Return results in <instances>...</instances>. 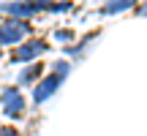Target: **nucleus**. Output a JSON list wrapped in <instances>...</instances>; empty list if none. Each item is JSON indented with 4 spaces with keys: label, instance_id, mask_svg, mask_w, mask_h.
<instances>
[{
    "label": "nucleus",
    "instance_id": "f257e3e1",
    "mask_svg": "<svg viewBox=\"0 0 147 136\" xmlns=\"http://www.w3.org/2000/svg\"><path fill=\"white\" fill-rule=\"evenodd\" d=\"M25 33H27V25H25V22L8 19L3 27H0V44H14V41H19Z\"/></svg>",
    "mask_w": 147,
    "mask_h": 136
},
{
    "label": "nucleus",
    "instance_id": "f03ea898",
    "mask_svg": "<svg viewBox=\"0 0 147 136\" xmlns=\"http://www.w3.org/2000/svg\"><path fill=\"white\" fill-rule=\"evenodd\" d=\"M60 82H63V73H52L49 79H44V82L38 84L36 90H33V101H36V104H41V101H47L49 95H52L55 90L60 87Z\"/></svg>",
    "mask_w": 147,
    "mask_h": 136
},
{
    "label": "nucleus",
    "instance_id": "7ed1b4c3",
    "mask_svg": "<svg viewBox=\"0 0 147 136\" xmlns=\"http://www.w3.org/2000/svg\"><path fill=\"white\" fill-rule=\"evenodd\" d=\"M44 49H47V44H41V41H30V44H25V46L14 49L11 60H16V63H25V60H33L36 55H41Z\"/></svg>",
    "mask_w": 147,
    "mask_h": 136
},
{
    "label": "nucleus",
    "instance_id": "20e7f679",
    "mask_svg": "<svg viewBox=\"0 0 147 136\" xmlns=\"http://www.w3.org/2000/svg\"><path fill=\"white\" fill-rule=\"evenodd\" d=\"M3 104H5V114H19V112H22V98H19V90H14V87L3 90Z\"/></svg>",
    "mask_w": 147,
    "mask_h": 136
},
{
    "label": "nucleus",
    "instance_id": "39448f33",
    "mask_svg": "<svg viewBox=\"0 0 147 136\" xmlns=\"http://www.w3.org/2000/svg\"><path fill=\"white\" fill-rule=\"evenodd\" d=\"M136 0H109L104 5V14H115V11H123V8H131Z\"/></svg>",
    "mask_w": 147,
    "mask_h": 136
},
{
    "label": "nucleus",
    "instance_id": "423d86ee",
    "mask_svg": "<svg viewBox=\"0 0 147 136\" xmlns=\"http://www.w3.org/2000/svg\"><path fill=\"white\" fill-rule=\"evenodd\" d=\"M38 71H41V65H38V63H33V65H30V68H27V71H25V73L19 76V82H22V84H25V82H30V79L36 76Z\"/></svg>",
    "mask_w": 147,
    "mask_h": 136
},
{
    "label": "nucleus",
    "instance_id": "0eeeda50",
    "mask_svg": "<svg viewBox=\"0 0 147 136\" xmlns=\"http://www.w3.org/2000/svg\"><path fill=\"white\" fill-rule=\"evenodd\" d=\"M57 38H60V41H68L71 33H68V30H60V33H57Z\"/></svg>",
    "mask_w": 147,
    "mask_h": 136
},
{
    "label": "nucleus",
    "instance_id": "6e6552de",
    "mask_svg": "<svg viewBox=\"0 0 147 136\" xmlns=\"http://www.w3.org/2000/svg\"><path fill=\"white\" fill-rule=\"evenodd\" d=\"M0 136H16L14 131H0Z\"/></svg>",
    "mask_w": 147,
    "mask_h": 136
},
{
    "label": "nucleus",
    "instance_id": "1a4fd4ad",
    "mask_svg": "<svg viewBox=\"0 0 147 136\" xmlns=\"http://www.w3.org/2000/svg\"><path fill=\"white\" fill-rule=\"evenodd\" d=\"M144 11H147V5H144Z\"/></svg>",
    "mask_w": 147,
    "mask_h": 136
}]
</instances>
